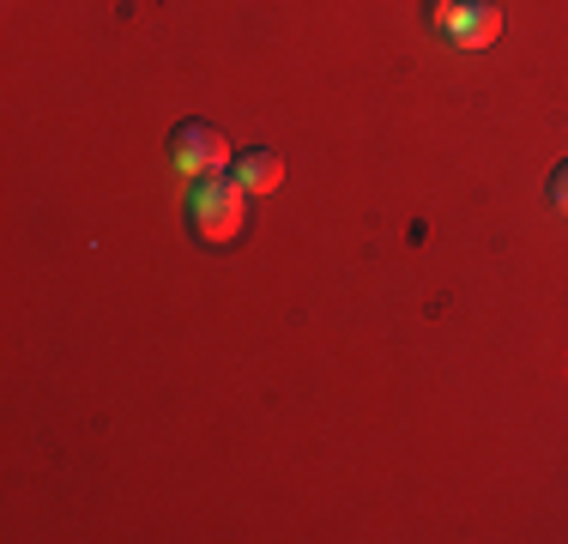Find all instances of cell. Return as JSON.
<instances>
[{"label":"cell","instance_id":"cell-1","mask_svg":"<svg viewBox=\"0 0 568 544\" xmlns=\"http://www.w3.org/2000/svg\"><path fill=\"white\" fill-rule=\"evenodd\" d=\"M248 200L230 175H200L194 188H187V224H194L200 242H212V249H230V242L242 236V224H248Z\"/></svg>","mask_w":568,"mask_h":544},{"label":"cell","instance_id":"cell-2","mask_svg":"<svg viewBox=\"0 0 568 544\" xmlns=\"http://www.w3.org/2000/svg\"><path fill=\"white\" fill-rule=\"evenodd\" d=\"M424 19L454 49H490L503 37V7L496 0H424Z\"/></svg>","mask_w":568,"mask_h":544},{"label":"cell","instance_id":"cell-3","mask_svg":"<svg viewBox=\"0 0 568 544\" xmlns=\"http://www.w3.org/2000/svg\"><path fill=\"white\" fill-rule=\"evenodd\" d=\"M230 140L212 121H182V128L170 133V163L187 175V182H200V175H230Z\"/></svg>","mask_w":568,"mask_h":544},{"label":"cell","instance_id":"cell-4","mask_svg":"<svg viewBox=\"0 0 568 544\" xmlns=\"http://www.w3.org/2000/svg\"><path fill=\"white\" fill-rule=\"evenodd\" d=\"M230 182L242 188V194H278L284 182V158L266 152V145H248V152L230 158Z\"/></svg>","mask_w":568,"mask_h":544},{"label":"cell","instance_id":"cell-5","mask_svg":"<svg viewBox=\"0 0 568 544\" xmlns=\"http://www.w3.org/2000/svg\"><path fill=\"white\" fill-rule=\"evenodd\" d=\"M545 194H550V206L568 218V158L557 163V170H550V188H545Z\"/></svg>","mask_w":568,"mask_h":544}]
</instances>
